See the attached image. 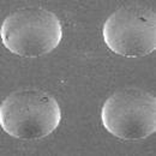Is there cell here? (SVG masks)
Segmentation results:
<instances>
[{"instance_id":"cell-1","label":"cell","mask_w":156,"mask_h":156,"mask_svg":"<svg viewBox=\"0 0 156 156\" xmlns=\"http://www.w3.org/2000/svg\"><path fill=\"white\" fill-rule=\"evenodd\" d=\"M60 121L61 108L57 98L36 88L12 91L0 106V125L13 138H44L58 127Z\"/></svg>"},{"instance_id":"cell-2","label":"cell","mask_w":156,"mask_h":156,"mask_svg":"<svg viewBox=\"0 0 156 156\" xmlns=\"http://www.w3.org/2000/svg\"><path fill=\"white\" fill-rule=\"evenodd\" d=\"M2 44L23 58H39L53 52L62 39L59 17L42 7H22L10 13L1 24Z\"/></svg>"},{"instance_id":"cell-3","label":"cell","mask_w":156,"mask_h":156,"mask_svg":"<svg viewBox=\"0 0 156 156\" xmlns=\"http://www.w3.org/2000/svg\"><path fill=\"white\" fill-rule=\"evenodd\" d=\"M101 120L103 127L119 139H144L156 131V98L137 88L118 90L103 102Z\"/></svg>"},{"instance_id":"cell-4","label":"cell","mask_w":156,"mask_h":156,"mask_svg":"<svg viewBox=\"0 0 156 156\" xmlns=\"http://www.w3.org/2000/svg\"><path fill=\"white\" fill-rule=\"evenodd\" d=\"M107 47L125 58H142L156 49V15L150 9L127 5L118 9L103 24Z\"/></svg>"}]
</instances>
